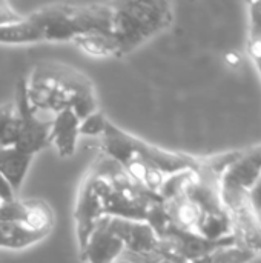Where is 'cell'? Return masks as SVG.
<instances>
[{"mask_svg":"<svg viewBox=\"0 0 261 263\" xmlns=\"http://www.w3.org/2000/svg\"><path fill=\"white\" fill-rule=\"evenodd\" d=\"M25 80L29 105L38 112L55 116L69 109L82 120L98 111L92 82L75 68L45 62L37 65Z\"/></svg>","mask_w":261,"mask_h":263,"instance_id":"1","label":"cell"},{"mask_svg":"<svg viewBox=\"0 0 261 263\" xmlns=\"http://www.w3.org/2000/svg\"><path fill=\"white\" fill-rule=\"evenodd\" d=\"M112 9V37L117 57H125L143 43L166 31L174 20L172 5L163 0L109 2Z\"/></svg>","mask_w":261,"mask_h":263,"instance_id":"2","label":"cell"},{"mask_svg":"<svg viewBox=\"0 0 261 263\" xmlns=\"http://www.w3.org/2000/svg\"><path fill=\"white\" fill-rule=\"evenodd\" d=\"M102 153L114 159L117 163L128 157H132L163 173L165 176H171L186 170H200L198 157L162 149L155 145H151L145 140H140L128 134L126 131L120 129L111 122L108 123L105 134L102 136Z\"/></svg>","mask_w":261,"mask_h":263,"instance_id":"3","label":"cell"},{"mask_svg":"<svg viewBox=\"0 0 261 263\" xmlns=\"http://www.w3.org/2000/svg\"><path fill=\"white\" fill-rule=\"evenodd\" d=\"M14 97V103L20 116V134L15 148L29 156H35L38 151L49 146V131L54 116L38 112L29 105L25 77L18 80Z\"/></svg>","mask_w":261,"mask_h":263,"instance_id":"4","label":"cell"},{"mask_svg":"<svg viewBox=\"0 0 261 263\" xmlns=\"http://www.w3.org/2000/svg\"><path fill=\"white\" fill-rule=\"evenodd\" d=\"M225 210L229 214L232 236L237 243L261 254V219L249 202V194L231 193L220 194Z\"/></svg>","mask_w":261,"mask_h":263,"instance_id":"5","label":"cell"},{"mask_svg":"<svg viewBox=\"0 0 261 263\" xmlns=\"http://www.w3.org/2000/svg\"><path fill=\"white\" fill-rule=\"evenodd\" d=\"M0 222L17 223L32 233L48 236L54 227V213L42 199H15L0 205Z\"/></svg>","mask_w":261,"mask_h":263,"instance_id":"6","label":"cell"},{"mask_svg":"<svg viewBox=\"0 0 261 263\" xmlns=\"http://www.w3.org/2000/svg\"><path fill=\"white\" fill-rule=\"evenodd\" d=\"M261 177V145L240 151L238 157L220 177V194L245 193L254 188Z\"/></svg>","mask_w":261,"mask_h":263,"instance_id":"7","label":"cell"},{"mask_svg":"<svg viewBox=\"0 0 261 263\" xmlns=\"http://www.w3.org/2000/svg\"><path fill=\"white\" fill-rule=\"evenodd\" d=\"M103 217V206L102 200L94 188L91 176L86 173L77 194L74 219H75V231H77V243L78 253L83 251L88 239L91 237L92 231L95 230L98 220Z\"/></svg>","mask_w":261,"mask_h":263,"instance_id":"8","label":"cell"},{"mask_svg":"<svg viewBox=\"0 0 261 263\" xmlns=\"http://www.w3.org/2000/svg\"><path fill=\"white\" fill-rule=\"evenodd\" d=\"M105 225L122 240L126 251L148 256L157 251L160 239L146 222L103 216Z\"/></svg>","mask_w":261,"mask_h":263,"instance_id":"9","label":"cell"},{"mask_svg":"<svg viewBox=\"0 0 261 263\" xmlns=\"http://www.w3.org/2000/svg\"><path fill=\"white\" fill-rule=\"evenodd\" d=\"M125 251L122 240L105 225L103 217L88 239L80 259L85 263H114Z\"/></svg>","mask_w":261,"mask_h":263,"instance_id":"10","label":"cell"},{"mask_svg":"<svg viewBox=\"0 0 261 263\" xmlns=\"http://www.w3.org/2000/svg\"><path fill=\"white\" fill-rule=\"evenodd\" d=\"M80 119L69 109H65L52 117L49 131V145H52L60 157H71L75 153L78 140Z\"/></svg>","mask_w":261,"mask_h":263,"instance_id":"11","label":"cell"},{"mask_svg":"<svg viewBox=\"0 0 261 263\" xmlns=\"http://www.w3.org/2000/svg\"><path fill=\"white\" fill-rule=\"evenodd\" d=\"M163 210L166 213L169 223L174 228L188 233H195L203 217L202 208L186 196L175 197L171 200H163Z\"/></svg>","mask_w":261,"mask_h":263,"instance_id":"12","label":"cell"},{"mask_svg":"<svg viewBox=\"0 0 261 263\" xmlns=\"http://www.w3.org/2000/svg\"><path fill=\"white\" fill-rule=\"evenodd\" d=\"M32 159L34 156H29L15 146L0 148V174L8 180L15 193L20 191Z\"/></svg>","mask_w":261,"mask_h":263,"instance_id":"13","label":"cell"},{"mask_svg":"<svg viewBox=\"0 0 261 263\" xmlns=\"http://www.w3.org/2000/svg\"><path fill=\"white\" fill-rule=\"evenodd\" d=\"M37 42H43V34L31 15L0 26V45H29Z\"/></svg>","mask_w":261,"mask_h":263,"instance_id":"14","label":"cell"},{"mask_svg":"<svg viewBox=\"0 0 261 263\" xmlns=\"http://www.w3.org/2000/svg\"><path fill=\"white\" fill-rule=\"evenodd\" d=\"M72 43L83 52L97 59L117 57V43L111 32H86L77 35Z\"/></svg>","mask_w":261,"mask_h":263,"instance_id":"15","label":"cell"},{"mask_svg":"<svg viewBox=\"0 0 261 263\" xmlns=\"http://www.w3.org/2000/svg\"><path fill=\"white\" fill-rule=\"evenodd\" d=\"M46 236L32 233L22 225L0 222V248L6 250H23L31 245L38 243Z\"/></svg>","mask_w":261,"mask_h":263,"instance_id":"16","label":"cell"},{"mask_svg":"<svg viewBox=\"0 0 261 263\" xmlns=\"http://www.w3.org/2000/svg\"><path fill=\"white\" fill-rule=\"evenodd\" d=\"M195 234L208 240H222L232 236V225L226 210L203 214Z\"/></svg>","mask_w":261,"mask_h":263,"instance_id":"17","label":"cell"},{"mask_svg":"<svg viewBox=\"0 0 261 263\" xmlns=\"http://www.w3.org/2000/svg\"><path fill=\"white\" fill-rule=\"evenodd\" d=\"M20 134V116L12 102L0 105V148L15 146Z\"/></svg>","mask_w":261,"mask_h":263,"instance_id":"18","label":"cell"},{"mask_svg":"<svg viewBox=\"0 0 261 263\" xmlns=\"http://www.w3.org/2000/svg\"><path fill=\"white\" fill-rule=\"evenodd\" d=\"M248 54L261 76V2L249 3Z\"/></svg>","mask_w":261,"mask_h":263,"instance_id":"19","label":"cell"},{"mask_svg":"<svg viewBox=\"0 0 261 263\" xmlns=\"http://www.w3.org/2000/svg\"><path fill=\"white\" fill-rule=\"evenodd\" d=\"M257 254L238 243L222 247L208 256L209 263H251Z\"/></svg>","mask_w":261,"mask_h":263,"instance_id":"20","label":"cell"},{"mask_svg":"<svg viewBox=\"0 0 261 263\" xmlns=\"http://www.w3.org/2000/svg\"><path fill=\"white\" fill-rule=\"evenodd\" d=\"M109 120L106 119V116L98 109L89 116H86L85 119L80 120V128L78 133L80 136H88V137H102L105 134V129L108 126Z\"/></svg>","mask_w":261,"mask_h":263,"instance_id":"21","label":"cell"},{"mask_svg":"<svg viewBox=\"0 0 261 263\" xmlns=\"http://www.w3.org/2000/svg\"><path fill=\"white\" fill-rule=\"evenodd\" d=\"M143 263H188L172 254H166L163 251H155L152 254H148V256H143Z\"/></svg>","mask_w":261,"mask_h":263,"instance_id":"22","label":"cell"},{"mask_svg":"<svg viewBox=\"0 0 261 263\" xmlns=\"http://www.w3.org/2000/svg\"><path fill=\"white\" fill-rule=\"evenodd\" d=\"M22 17H23V15L17 14V12L9 6V3L0 2V26H5V25L18 22Z\"/></svg>","mask_w":261,"mask_h":263,"instance_id":"23","label":"cell"},{"mask_svg":"<svg viewBox=\"0 0 261 263\" xmlns=\"http://www.w3.org/2000/svg\"><path fill=\"white\" fill-rule=\"evenodd\" d=\"M17 199V193L12 190V186L8 183V180L0 174V202L8 203Z\"/></svg>","mask_w":261,"mask_h":263,"instance_id":"24","label":"cell"},{"mask_svg":"<svg viewBox=\"0 0 261 263\" xmlns=\"http://www.w3.org/2000/svg\"><path fill=\"white\" fill-rule=\"evenodd\" d=\"M249 202H251L252 208L257 211V214L261 216V177L257 180L254 188L249 191Z\"/></svg>","mask_w":261,"mask_h":263,"instance_id":"25","label":"cell"},{"mask_svg":"<svg viewBox=\"0 0 261 263\" xmlns=\"http://www.w3.org/2000/svg\"><path fill=\"white\" fill-rule=\"evenodd\" d=\"M226 60H228V63L229 65H235V63H238L240 60H238V54H235V52H229V54H226Z\"/></svg>","mask_w":261,"mask_h":263,"instance_id":"26","label":"cell"},{"mask_svg":"<svg viewBox=\"0 0 261 263\" xmlns=\"http://www.w3.org/2000/svg\"><path fill=\"white\" fill-rule=\"evenodd\" d=\"M189 263H209V259H208V256H205V257L195 259V260H192V262H189Z\"/></svg>","mask_w":261,"mask_h":263,"instance_id":"27","label":"cell"},{"mask_svg":"<svg viewBox=\"0 0 261 263\" xmlns=\"http://www.w3.org/2000/svg\"><path fill=\"white\" fill-rule=\"evenodd\" d=\"M0 205H2V202H0Z\"/></svg>","mask_w":261,"mask_h":263,"instance_id":"28","label":"cell"},{"mask_svg":"<svg viewBox=\"0 0 261 263\" xmlns=\"http://www.w3.org/2000/svg\"><path fill=\"white\" fill-rule=\"evenodd\" d=\"M260 219H261V216H260Z\"/></svg>","mask_w":261,"mask_h":263,"instance_id":"29","label":"cell"}]
</instances>
